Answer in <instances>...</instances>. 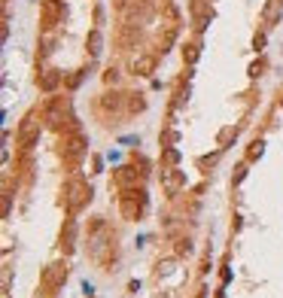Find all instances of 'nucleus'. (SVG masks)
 Here are the masks:
<instances>
[{
	"mask_svg": "<svg viewBox=\"0 0 283 298\" xmlns=\"http://www.w3.org/2000/svg\"><path fill=\"white\" fill-rule=\"evenodd\" d=\"M88 201H92V189H88V183L70 180L67 183V210H70V213H76V210L82 204H88Z\"/></svg>",
	"mask_w": 283,
	"mask_h": 298,
	"instance_id": "1",
	"label": "nucleus"
},
{
	"mask_svg": "<svg viewBox=\"0 0 283 298\" xmlns=\"http://www.w3.org/2000/svg\"><path fill=\"white\" fill-rule=\"evenodd\" d=\"M37 137H40V122H37V113H28V116L22 119L19 131H15V140H19V146H31Z\"/></svg>",
	"mask_w": 283,
	"mask_h": 298,
	"instance_id": "2",
	"label": "nucleus"
},
{
	"mask_svg": "<svg viewBox=\"0 0 283 298\" xmlns=\"http://www.w3.org/2000/svg\"><path fill=\"white\" fill-rule=\"evenodd\" d=\"M143 204H146L143 192H125V195H122V216L137 219L140 213H143Z\"/></svg>",
	"mask_w": 283,
	"mask_h": 298,
	"instance_id": "3",
	"label": "nucleus"
},
{
	"mask_svg": "<svg viewBox=\"0 0 283 298\" xmlns=\"http://www.w3.org/2000/svg\"><path fill=\"white\" fill-rule=\"evenodd\" d=\"M61 15H64L61 0H43V28H55Z\"/></svg>",
	"mask_w": 283,
	"mask_h": 298,
	"instance_id": "4",
	"label": "nucleus"
},
{
	"mask_svg": "<svg viewBox=\"0 0 283 298\" xmlns=\"http://www.w3.org/2000/svg\"><path fill=\"white\" fill-rule=\"evenodd\" d=\"M64 277H67V268H64V265H49L46 274H43V286L52 292V289H58V286L64 283Z\"/></svg>",
	"mask_w": 283,
	"mask_h": 298,
	"instance_id": "5",
	"label": "nucleus"
},
{
	"mask_svg": "<svg viewBox=\"0 0 283 298\" xmlns=\"http://www.w3.org/2000/svg\"><path fill=\"white\" fill-rule=\"evenodd\" d=\"M283 15V0H268V3H265V9H262V22L265 25H277V19Z\"/></svg>",
	"mask_w": 283,
	"mask_h": 298,
	"instance_id": "6",
	"label": "nucleus"
},
{
	"mask_svg": "<svg viewBox=\"0 0 283 298\" xmlns=\"http://www.w3.org/2000/svg\"><path fill=\"white\" fill-rule=\"evenodd\" d=\"M162 186L171 192V195H177L180 186H183V173L180 170H162Z\"/></svg>",
	"mask_w": 283,
	"mask_h": 298,
	"instance_id": "7",
	"label": "nucleus"
},
{
	"mask_svg": "<svg viewBox=\"0 0 283 298\" xmlns=\"http://www.w3.org/2000/svg\"><path fill=\"white\" fill-rule=\"evenodd\" d=\"M61 113H64V100H61V98H58V100H49L46 110H43V116H46L49 125H58V122H61Z\"/></svg>",
	"mask_w": 283,
	"mask_h": 298,
	"instance_id": "8",
	"label": "nucleus"
},
{
	"mask_svg": "<svg viewBox=\"0 0 283 298\" xmlns=\"http://www.w3.org/2000/svg\"><path fill=\"white\" fill-rule=\"evenodd\" d=\"M64 152H67V159H70V162H76L79 155L85 152V140H82L79 134H73V137L67 140V146H64Z\"/></svg>",
	"mask_w": 283,
	"mask_h": 298,
	"instance_id": "9",
	"label": "nucleus"
},
{
	"mask_svg": "<svg viewBox=\"0 0 283 298\" xmlns=\"http://www.w3.org/2000/svg\"><path fill=\"white\" fill-rule=\"evenodd\" d=\"M113 180H116V186L128 189V186H134V183H137V170H134V167H119Z\"/></svg>",
	"mask_w": 283,
	"mask_h": 298,
	"instance_id": "10",
	"label": "nucleus"
},
{
	"mask_svg": "<svg viewBox=\"0 0 283 298\" xmlns=\"http://www.w3.org/2000/svg\"><path fill=\"white\" fill-rule=\"evenodd\" d=\"M58 82H61V76H58V70H46L43 76H37V85H40L43 92H52V89H55Z\"/></svg>",
	"mask_w": 283,
	"mask_h": 298,
	"instance_id": "11",
	"label": "nucleus"
},
{
	"mask_svg": "<svg viewBox=\"0 0 283 298\" xmlns=\"http://www.w3.org/2000/svg\"><path fill=\"white\" fill-rule=\"evenodd\" d=\"M198 55H201V46H198V43H192V46H186V49H183L186 64H195V61H198Z\"/></svg>",
	"mask_w": 283,
	"mask_h": 298,
	"instance_id": "12",
	"label": "nucleus"
},
{
	"mask_svg": "<svg viewBox=\"0 0 283 298\" xmlns=\"http://www.w3.org/2000/svg\"><path fill=\"white\" fill-rule=\"evenodd\" d=\"M73 232H76V225H73V222H67V234L61 237V247H64V253H70V250H73Z\"/></svg>",
	"mask_w": 283,
	"mask_h": 298,
	"instance_id": "13",
	"label": "nucleus"
},
{
	"mask_svg": "<svg viewBox=\"0 0 283 298\" xmlns=\"http://www.w3.org/2000/svg\"><path fill=\"white\" fill-rule=\"evenodd\" d=\"M152 70V58H140V61H134V73H140V76H146Z\"/></svg>",
	"mask_w": 283,
	"mask_h": 298,
	"instance_id": "14",
	"label": "nucleus"
},
{
	"mask_svg": "<svg viewBox=\"0 0 283 298\" xmlns=\"http://www.w3.org/2000/svg\"><path fill=\"white\" fill-rule=\"evenodd\" d=\"M88 46H92V55H98V52H101V33H98V31H92V37H88Z\"/></svg>",
	"mask_w": 283,
	"mask_h": 298,
	"instance_id": "15",
	"label": "nucleus"
},
{
	"mask_svg": "<svg viewBox=\"0 0 283 298\" xmlns=\"http://www.w3.org/2000/svg\"><path fill=\"white\" fill-rule=\"evenodd\" d=\"M165 162L168 165H177V162H180V152H177V149H165Z\"/></svg>",
	"mask_w": 283,
	"mask_h": 298,
	"instance_id": "16",
	"label": "nucleus"
},
{
	"mask_svg": "<svg viewBox=\"0 0 283 298\" xmlns=\"http://www.w3.org/2000/svg\"><path fill=\"white\" fill-rule=\"evenodd\" d=\"M192 12H195V15H204V12H207V3H204V0H195V3H192Z\"/></svg>",
	"mask_w": 283,
	"mask_h": 298,
	"instance_id": "17",
	"label": "nucleus"
},
{
	"mask_svg": "<svg viewBox=\"0 0 283 298\" xmlns=\"http://www.w3.org/2000/svg\"><path fill=\"white\" fill-rule=\"evenodd\" d=\"M262 155V140H256V143L250 146V159H259Z\"/></svg>",
	"mask_w": 283,
	"mask_h": 298,
	"instance_id": "18",
	"label": "nucleus"
},
{
	"mask_svg": "<svg viewBox=\"0 0 283 298\" xmlns=\"http://www.w3.org/2000/svg\"><path fill=\"white\" fill-rule=\"evenodd\" d=\"M244 177H247V167H244V165H241V167H235V177H232V180H235V183H241Z\"/></svg>",
	"mask_w": 283,
	"mask_h": 298,
	"instance_id": "19",
	"label": "nucleus"
},
{
	"mask_svg": "<svg viewBox=\"0 0 283 298\" xmlns=\"http://www.w3.org/2000/svg\"><path fill=\"white\" fill-rule=\"evenodd\" d=\"M104 79H107V82H116V79H119V73H116V70H107V76H104Z\"/></svg>",
	"mask_w": 283,
	"mask_h": 298,
	"instance_id": "20",
	"label": "nucleus"
}]
</instances>
